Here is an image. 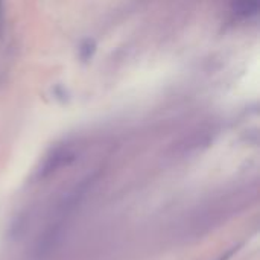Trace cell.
Masks as SVG:
<instances>
[{"instance_id":"cell-1","label":"cell","mask_w":260,"mask_h":260,"mask_svg":"<svg viewBox=\"0 0 260 260\" xmlns=\"http://www.w3.org/2000/svg\"><path fill=\"white\" fill-rule=\"evenodd\" d=\"M233 8L242 17H251L259 11V0H235Z\"/></svg>"},{"instance_id":"cell-3","label":"cell","mask_w":260,"mask_h":260,"mask_svg":"<svg viewBox=\"0 0 260 260\" xmlns=\"http://www.w3.org/2000/svg\"><path fill=\"white\" fill-rule=\"evenodd\" d=\"M3 23H5V8H3V0H0V35L3 32Z\"/></svg>"},{"instance_id":"cell-2","label":"cell","mask_w":260,"mask_h":260,"mask_svg":"<svg viewBox=\"0 0 260 260\" xmlns=\"http://www.w3.org/2000/svg\"><path fill=\"white\" fill-rule=\"evenodd\" d=\"M94 52H96V43H94V40H85V41L79 46V49H78L79 58H81L84 62H87V61L93 56Z\"/></svg>"}]
</instances>
